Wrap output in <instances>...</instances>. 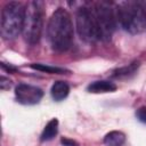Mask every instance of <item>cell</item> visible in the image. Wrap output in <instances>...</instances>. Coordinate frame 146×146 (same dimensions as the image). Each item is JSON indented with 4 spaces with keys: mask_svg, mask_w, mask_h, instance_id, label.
Listing matches in <instances>:
<instances>
[{
    "mask_svg": "<svg viewBox=\"0 0 146 146\" xmlns=\"http://www.w3.org/2000/svg\"><path fill=\"white\" fill-rule=\"evenodd\" d=\"M47 38L51 49L57 52H64L72 47L74 39L73 23L65 8L59 7L51 14L47 24Z\"/></svg>",
    "mask_w": 146,
    "mask_h": 146,
    "instance_id": "cell-1",
    "label": "cell"
},
{
    "mask_svg": "<svg viewBox=\"0 0 146 146\" xmlns=\"http://www.w3.org/2000/svg\"><path fill=\"white\" fill-rule=\"evenodd\" d=\"M116 22L130 34H138L146 30V10L137 2H121L115 7Z\"/></svg>",
    "mask_w": 146,
    "mask_h": 146,
    "instance_id": "cell-2",
    "label": "cell"
},
{
    "mask_svg": "<svg viewBox=\"0 0 146 146\" xmlns=\"http://www.w3.org/2000/svg\"><path fill=\"white\" fill-rule=\"evenodd\" d=\"M26 7L18 1L7 2L1 10V35L6 40H13L23 33Z\"/></svg>",
    "mask_w": 146,
    "mask_h": 146,
    "instance_id": "cell-3",
    "label": "cell"
},
{
    "mask_svg": "<svg viewBox=\"0 0 146 146\" xmlns=\"http://www.w3.org/2000/svg\"><path fill=\"white\" fill-rule=\"evenodd\" d=\"M91 10L99 40L102 41L111 40L117 23L115 8L110 2L98 1L92 5Z\"/></svg>",
    "mask_w": 146,
    "mask_h": 146,
    "instance_id": "cell-4",
    "label": "cell"
},
{
    "mask_svg": "<svg viewBox=\"0 0 146 146\" xmlns=\"http://www.w3.org/2000/svg\"><path fill=\"white\" fill-rule=\"evenodd\" d=\"M23 35L29 44H36L40 41L43 27V9L42 2L31 1L26 6Z\"/></svg>",
    "mask_w": 146,
    "mask_h": 146,
    "instance_id": "cell-5",
    "label": "cell"
},
{
    "mask_svg": "<svg viewBox=\"0 0 146 146\" xmlns=\"http://www.w3.org/2000/svg\"><path fill=\"white\" fill-rule=\"evenodd\" d=\"M75 26L81 40L86 42H95L99 40L91 7L82 6L78 8L75 14Z\"/></svg>",
    "mask_w": 146,
    "mask_h": 146,
    "instance_id": "cell-6",
    "label": "cell"
},
{
    "mask_svg": "<svg viewBox=\"0 0 146 146\" xmlns=\"http://www.w3.org/2000/svg\"><path fill=\"white\" fill-rule=\"evenodd\" d=\"M16 100L23 105H35L43 97L41 88L27 83H19L15 88Z\"/></svg>",
    "mask_w": 146,
    "mask_h": 146,
    "instance_id": "cell-7",
    "label": "cell"
},
{
    "mask_svg": "<svg viewBox=\"0 0 146 146\" xmlns=\"http://www.w3.org/2000/svg\"><path fill=\"white\" fill-rule=\"evenodd\" d=\"M116 84L110 80H97L88 84L87 90L92 94H104V92H113L116 90Z\"/></svg>",
    "mask_w": 146,
    "mask_h": 146,
    "instance_id": "cell-8",
    "label": "cell"
},
{
    "mask_svg": "<svg viewBox=\"0 0 146 146\" xmlns=\"http://www.w3.org/2000/svg\"><path fill=\"white\" fill-rule=\"evenodd\" d=\"M70 92V86L65 81H56L50 89V94L54 100L60 102L67 97Z\"/></svg>",
    "mask_w": 146,
    "mask_h": 146,
    "instance_id": "cell-9",
    "label": "cell"
},
{
    "mask_svg": "<svg viewBox=\"0 0 146 146\" xmlns=\"http://www.w3.org/2000/svg\"><path fill=\"white\" fill-rule=\"evenodd\" d=\"M125 143V135L122 131L113 130L105 135L104 144L106 146H123Z\"/></svg>",
    "mask_w": 146,
    "mask_h": 146,
    "instance_id": "cell-10",
    "label": "cell"
},
{
    "mask_svg": "<svg viewBox=\"0 0 146 146\" xmlns=\"http://www.w3.org/2000/svg\"><path fill=\"white\" fill-rule=\"evenodd\" d=\"M139 67V63L138 62H133L127 66H123V67H120V68H116L113 71L112 73V76L115 78V79H125V78H130L131 75H133L137 70Z\"/></svg>",
    "mask_w": 146,
    "mask_h": 146,
    "instance_id": "cell-11",
    "label": "cell"
},
{
    "mask_svg": "<svg viewBox=\"0 0 146 146\" xmlns=\"http://www.w3.org/2000/svg\"><path fill=\"white\" fill-rule=\"evenodd\" d=\"M58 132V120L57 119H51L44 127L41 136H40V140L41 141H49L51 139L55 138V136Z\"/></svg>",
    "mask_w": 146,
    "mask_h": 146,
    "instance_id": "cell-12",
    "label": "cell"
},
{
    "mask_svg": "<svg viewBox=\"0 0 146 146\" xmlns=\"http://www.w3.org/2000/svg\"><path fill=\"white\" fill-rule=\"evenodd\" d=\"M33 70L40 71V72H44V73H49V74H64L66 72H68L67 70L63 68V67H58V66H52V65H47V64H40V63H35V64H31L30 65Z\"/></svg>",
    "mask_w": 146,
    "mask_h": 146,
    "instance_id": "cell-13",
    "label": "cell"
},
{
    "mask_svg": "<svg viewBox=\"0 0 146 146\" xmlns=\"http://www.w3.org/2000/svg\"><path fill=\"white\" fill-rule=\"evenodd\" d=\"M136 117L140 122L146 123V106H141L136 111Z\"/></svg>",
    "mask_w": 146,
    "mask_h": 146,
    "instance_id": "cell-14",
    "label": "cell"
},
{
    "mask_svg": "<svg viewBox=\"0 0 146 146\" xmlns=\"http://www.w3.org/2000/svg\"><path fill=\"white\" fill-rule=\"evenodd\" d=\"M11 87V81L8 79V78H6V76H1V79H0V88L2 89V90H6V89H9Z\"/></svg>",
    "mask_w": 146,
    "mask_h": 146,
    "instance_id": "cell-15",
    "label": "cell"
},
{
    "mask_svg": "<svg viewBox=\"0 0 146 146\" xmlns=\"http://www.w3.org/2000/svg\"><path fill=\"white\" fill-rule=\"evenodd\" d=\"M60 143L64 146H78V143L74 141L73 139H70V138H62Z\"/></svg>",
    "mask_w": 146,
    "mask_h": 146,
    "instance_id": "cell-16",
    "label": "cell"
},
{
    "mask_svg": "<svg viewBox=\"0 0 146 146\" xmlns=\"http://www.w3.org/2000/svg\"><path fill=\"white\" fill-rule=\"evenodd\" d=\"M1 67H2L3 70H6L7 72H15V71H16V68H15L14 66H11V65H7V64L3 63V62H1Z\"/></svg>",
    "mask_w": 146,
    "mask_h": 146,
    "instance_id": "cell-17",
    "label": "cell"
}]
</instances>
